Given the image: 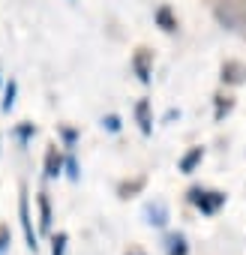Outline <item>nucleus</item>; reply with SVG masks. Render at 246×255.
Instances as JSON below:
<instances>
[{
    "mask_svg": "<svg viewBox=\"0 0 246 255\" xmlns=\"http://www.w3.org/2000/svg\"><path fill=\"white\" fill-rule=\"evenodd\" d=\"M189 201H192L201 213L213 216V213L228 201V195H225V192H219V189H201V186H192V189H189Z\"/></svg>",
    "mask_w": 246,
    "mask_h": 255,
    "instance_id": "obj_1",
    "label": "nucleus"
},
{
    "mask_svg": "<svg viewBox=\"0 0 246 255\" xmlns=\"http://www.w3.org/2000/svg\"><path fill=\"white\" fill-rule=\"evenodd\" d=\"M18 216H21V228H24V240L27 246L36 252V231H33V219H30V204H27V186L21 183V195H18Z\"/></svg>",
    "mask_w": 246,
    "mask_h": 255,
    "instance_id": "obj_2",
    "label": "nucleus"
},
{
    "mask_svg": "<svg viewBox=\"0 0 246 255\" xmlns=\"http://www.w3.org/2000/svg\"><path fill=\"white\" fill-rule=\"evenodd\" d=\"M132 69L138 75L141 84H150V75H153V51L150 48H138L132 54Z\"/></svg>",
    "mask_w": 246,
    "mask_h": 255,
    "instance_id": "obj_3",
    "label": "nucleus"
},
{
    "mask_svg": "<svg viewBox=\"0 0 246 255\" xmlns=\"http://www.w3.org/2000/svg\"><path fill=\"white\" fill-rule=\"evenodd\" d=\"M222 81H225V84H243V81H246V63H240V60H225V63H222Z\"/></svg>",
    "mask_w": 246,
    "mask_h": 255,
    "instance_id": "obj_4",
    "label": "nucleus"
},
{
    "mask_svg": "<svg viewBox=\"0 0 246 255\" xmlns=\"http://www.w3.org/2000/svg\"><path fill=\"white\" fill-rule=\"evenodd\" d=\"M135 117H138L141 132L150 135V129H153V117H150V102H147V99H138V105H135Z\"/></svg>",
    "mask_w": 246,
    "mask_h": 255,
    "instance_id": "obj_5",
    "label": "nucleus"
},
{
    "mask_svg": "<svg viewBox=\"0 0 246 255\" xmlns=\"http://www.w3.org/2000/svg\"><path fill=\"white\" fill-rule=\"evenodd\" d=\"M60 168H63V156L57 153V144H51L45 153V177H57Z\"/></svg>",
    "mask_w": 246,
    "mask_h": 255,
    "instance_id": "obj_6",
    "label": "nucleus"
},
{
    "mask_svg": "<svg viewBox=\"0 0 246 255\" xmlns=\"http://www.w3.org/2000/svg\"><path fill=\"white\" fill-rule=\"evenodd\" d=\"M201 159H204V147H192V150L177 162V168H180L183 174H192V171H195V165H198Z\"/></svg>",
    "mask_w": 246,
    "mask_h": 255,
    "instance_id": "obj_7",
    "label": "nucleus"
},
{
    "mask_svg": "<svg viewBox=\"0 0 246 255\" xmlns=\"http://www.w3.org/2000/svg\"><path fill=\"white\" fill-rule=\"evenodd\" d=\"M165 255H189L186 237L183 234H168L165 237Z\"/></svg>",
    "mask_w": 246,
    "mask_h": 255,
    "instance_id": "obj_8",
    "label": "nucleus"
},
{
    "mask_svg": "<svg viewBox=\"0 0 246 255\" xmlns=\"http://www.w3.org/2000/svg\"><path fill=\"white\" fill-rule=\"evenodd\" d=\"M39 228L48 231L51 228V201H48V192H39Z\"/></svg>",
    "mask_w": 246,
    "mask_h": 255,
    "instance_id": "obj_9",
    "label": "nucleus"
},
{
    "mask_svg": "<svg viewBox=\"0 0 246 255\" xmlns=\"http://www.w3.org/2000/svg\"><path fill=\"white\" fill-rule=\"evenodd\" d=\"M156 21H159V27H162L165 33H174V30H177V18L168 12V6H159V9H156Z\"/></svg>",
    "mask_w": 246,
    "mask_h": 255,
    "instance_id": "obj_10",
    "label": "nucleus"
},
{
    "mask_svg": "<svg viewBox=\"0 0 246 255\" xmlns=\"http://www.w3.org/2000/svg\"><path fill=\"white\" fill-rule=\"evenodd\" d=\"M147 216H150V219H147L150 225H165V219H168L165 204H159V201H156V204H150V207H147Z\"/></svg>",
    "mask_w": 246,
    "mask_h": 255,
    "instance_id": "obj_11",
    "label": "nucleus"
},
{
    "mask_svg": "<svg viewBox=\"0 0 246 255\" xmlns=\"http://www.w3.org/2000/svg\"><path fill=\"white\" fill-rule=\"evenodd\" d=\"M144 189V177H138V180H132V183H120L117 186V195L120 198H129V195H135V192H141Z\"/></svg>",
    "mask_w": 246,
    "mask_h": 255,
    "instance_id": "obj_12",
    "label": "nucleus"
},
{
    "mask_svg": "<svg viewBox=\"0 0 246 255\" xmlns=\"http://www.w3.org/2000/svg\"><path fill=\"white\" fill-rule=\"evenodd\" d=\"M66 240H69V234L66 231H57L51 237V255H63L66 252Z\"/></svg>",
    "mask_w": 246,
    "mask_h": 255,
    "instance_id": "obj_13",
    "label": "nucleus"
},
{
    "mask_svg": "<svg viewBox=\"0 0 246 255\" xmlns=\"http://www.w3.org/2000/svg\"><path fill=\"white\" fill-rule=\"evenodd\" d=\"M234 108V102H231V96H216V120L222 117V114H228Z\"/></svg>",
    "mask_w": 246,
    "mask_h": 255,
    "instance_id": "obj_14",
    "label": "nucleus"
},
{
    "mask_svg": "<svg viewBox=\"0 0 246 255\" xmlns=\"http://www.w3.org/2000/svg\"><path fill=\"white\" fill-rule=\"evenodd\" d=\"M30 135H36V126H33V123H21V126H18V138H21V144H27Z\"/></svg>",
    "mask_w": 246,
    "mask_h": 255,
    "instance_id": "obj_15",
    "label": "nucleus"
},
{
    "mask_svg": "<svg viewBox=\"0 0 246 255\" xmlns=\"http://www.w3.org/2000/svg\"><path fill=\"white\" fill-rule=\"evenodd\" d=\"M15 105V81H9V87H6V99H3V111H9Z\"/></svg>",
    "mask_w": 246,
    "mask_h": 255,
    "instance_id": "obj_16",
    "label": "nucleus"
},
{
    "mask_svg": "<svg viewBox=\"0 0 246 255\" xmlns=\"http://www.w3.org/2000/svg\"><path fill=\"white\" fill-rule=\"evenodd\" d=\"M9 243H12V234H9V228H0V255H3V252L9 249Z\"/></svg>",
    "mask_w": 246,
    "mask_h": 255,
    "instance_id": "obj_17",
    "label": "nucleus"
},
{
    "mask_svg": "<svg viewBox=\"0 0 246 255\" xmlns=\"http://www.w3.org/2000/svg\"><path fill=\"white\" fill-rule=\"evenodd\" d=\"M102 126H108V129H111V132H117V129H120V120H117L114 114H108V117L102 120Z\"/></svg>",
    "mask_w": 246,
    "mask_h": 255,
    "instance_id": "obj_18",
    "label": "nucleus"
},
{
    "mask_svg": "<svg viewBox=\"0 0 246 255\" xmlns=\"http://www.w3.org/2000/svg\"><path fill=\"white\" fill-rule=\"evenodd\" d=\"M66 168H69V177L75 180V177H78V165H75V159H69V162H66Z\"/></svg>",
    "mask_w": 246,
    "mask_h": 255,
    "instance_id": "obj_19",
    "label": "nucleus"
},
{
    "mask_svg": "<svg viewBox=\"0 0 246 255\" xmlns=\"http://www.w3.org/2000/svg\"><path fill=\"white\" fill-rule=\"evenodd\" d=\"M129 255H144V252H141V249H132V252H129Z\"/></svg>",
    "mask_w": 246,
    "mask_h": 255,
    "instance_id": "obj_20",
    "label": "nucleus"
}]
</instances>
